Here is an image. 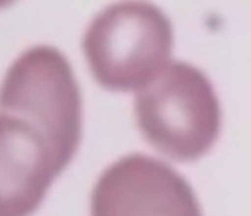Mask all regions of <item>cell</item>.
Returning <instances> with one entry per match:
<instances>
[{
    "label": "cell",
    "mask_w": 251,
    "mask_h": 216,
    "mask_svg": "<svg viewBox=\"0 0 251 216\" xmlns=\"http://www.w3.org/2000/svg\"><path fill=\"white\" fill-rule=\"evenodd\" d=\"M143 137L164 156L195 161L220 134V103L208 77L186 62H171L134 101Z\"/></svg>",
    "instance_id": "cell-2"
},
{
    "label": "cell",
    "mask_w": 251,
    "mask_h": 216,
    "mask_svg": "<svg viewBox=\"0 0 251 216\" xmlns=\"http://www.w3.org/2000/svg\"><path fill=\"white\" fill-rule=\"evenodd\" d=\"M0 112L26 120L66 168L81 141V93L67 59L53 46H33L14 60L0 86Z\"/></svg>",
    "instance_id": "cell-3"
},
{
    "label": "cell",
    "mask_w": 251,
    "mask_h": 216,
    "mask_svg": "<svg viewBox=\"0 0 251 216\" xmlns=\"http://www.w3.org/2000/svg\"><path fill=\"white\" fill-rule=\"evenodd\" d=\"M62 170L36 127L0 112V216H31Z\"/></svg>",
    "instance_id": "cell-5"
},
{
    "label": "cell",
    "mask_w": 251,
    "mask_h": 216,
    "mask_svg": "<svg viewBox=\"0 0 251 216\" xmlns=\"http://www.w3.org/2000/svg\"><path fill=\"white\" fill-rule=\"evenodd\" d=\"M14 2H16V0H0V9L9 7V5H12Z\"/></svg>",
    "instance_id": "cell-6"
},
{
    "label": "cell",
    "mask_w": 251,
    "mask_h": 216,
    "mask_svg": "<svg viewBox=\"0 0 251 216\" xmlns=\"http://www.w3.org/2000/svg\"><path fill=\"white\" fill-rule=\"evenodd\" d=\"M91 216H203L195 191L167 163L129 154L112 163L91 192Z\"/></svg>",
    "instance_id": "cell-4"
},
{
    "label": "cell",
    "mask_w": 251,
    "mask_h": 216,
    "mask_svg": "<svg viewBox=\"0 0 251 216\" xmlns=\"http://www.w3.org/2000/svg\"><path fill=\"white\" fill-rule=\"evenodd\" d=\"M169 18L147 0L105 7L84 33L83 50L95 81L110 91H140L171 64Z\"/></svg>",
    "instance_id": "cell-1"
}]
</instances>
